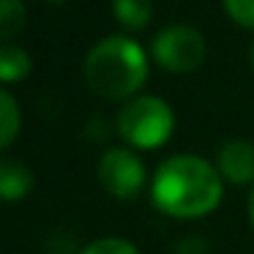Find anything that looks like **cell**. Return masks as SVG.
<instances>
[{
  "instance_id": "1",
  "label": "cell",
  "mask_w": 254,
  "mask_h": 254,
  "mask_svg": "<svg viewBox=\"0 0 254 254\" xmlns=\"http://www.w3.org/2000/svg\"><path fill=\"white\" fill-rule=\"evenodd\" d=\"M221 178L210 161L199 156H172L156 170L153 202L178 219H197L219 205Z\"/></svg>"
},
{
  "instance_id": "2",
  "label": "cell",
  "mask_w": 254,
  "mask_h": 254,
  "mask_svg": "<svg viewBox=\"0 0 254 254\" xmlns=\"http://www.w3.org/2000/svg\"><path fill=\"white\" fill-rule=\"evenodd\" d=\"M82 71L96 96L121 101L142 88L148 77V58L137 41L126 36H110L88 52Z\"/></svg>"
},
{
  "instance_id": "3",
  "label": "cell",
  "mask_w": 254,
  "mask_h": 254,
  "mask_svg": "<svg viewBox=\"0 0 254 254\" xmlns=\"http://www.w3.org/2000/svg\"><path fill=\"white\" fill-rule=\"evenodd\" d=\"M172 128H175V115H172L170 104L156 96L131 99L118 112V131L134 148H159L170 139Z\"/></svg>"
},
{
  "instance_id": "4",
  "label": "cell",
  "mask_w": 254,
  "mask_h": 254,
  "mask_svg": "<svg viewBox=\"0 0 254 254\" xmlns=\"http://www.w3.org/2000/svg\"><path fill=\"white\" fill-rule=\"evenodd\" d=\"M153 58L175 74H189L205 61V39L191 25H167L153 39Z\"/></svg>"
},
{
  "instance_id": "5",
  "label": "cell",
  "mask_w": 254,
  "mask_h": 254,
  "mask_svg": "<svg viewBox=\"0 0 254 254\" xmlns=\"http://www.w3.org/2000/svg\"><path fill=\"white\" fill-rule=\"evenodd\" d=\"M99 181L112 197L128 199L142 191L145 186V167L131 150L126 148H110L101 156L99 164Z\"/></svg>"
},
{
  "instance_id": "6",
  "label": "cell",
  "mask_w": 254,
  "mask_h": 254,
  "mask_svg": "<svg viewBox=\"0 0 254 254\" xmlns=\"http://www.w3.org/2000/svg\"><path fill=\"white\" fill-rule=\"evenodd\" d=\"M219 172L235 186L254 181V145L246 139H227L219 148Z\"/></svg>"
},
{
  "instance_id": "7",
  "label": "cell",
  "mask_w": 254,
  "mask_h": 254,
  "mask_svg": "<svg viewBox=\"0 0 254 254\" xmlns=\"http://www.w3.org/2000/svg\"><path fill=\"white\" fill-rule=\"evenodd\" d=\"M30 186H33V175L22 161L17 159L0 161V194H3V199L11 202V199L25 197L30 191Z\"/></svg>"
},
{
  "instance_id": "8",
  "label": "cell",
  "mask_w": 254,
  "mask_h": 254,
  "mask_svg": "<svg viewBox=\"0 0 254 254\" xmlns=\"http://www.w3.org/2000/svg\"><path fill=\"white\" fill-rule=\"evenodd\" d=\"M112 11L123 28L142 30L153 17V0H112Z\"/></svg>"
},
{
  "instance_id": "9",
  "label": "cell",
  "mask_w": 254,
  "mask_h": 254,
  "mask_svg": "<svg viewBox=\"0 0 254 254\" xmlns=\"http://www.w3.org/2000/svg\"><path fill=\"white\" fill-rule=\"evenodd\" d=\"M30 74V58L25 50H19V47H3L0 50V79L6 85L11 82H19V79H25Z\"/></svg>"
},
{
  "instance_id": "10",
  "label": "cell",
  "mask_w": 254,
  "mask_h": 254,
  "mask_svg": "<svg viewBox=\"0 0 254 254\" xmlns=\"http://www.w3.org/2000/svg\"><path fill=\"white\" fill-rule=\"evenodd\" d=\"M0 123H3L0 126V148H8L19 131V110H17V101H14V96L8 90L0 93Z\"/></svg>"
},
{
  "instance_id": "11",
  "label": "cell",
  "mask_w": 254,
  "mask_h": 254,
  "mask_svg": "<svg viewBox=\"0 0 254 254\" xmlns=\"http://www.w3.org/2000/svg\"><path fill=\"white\" fill-rule=\"evenodd\" d=\"M25 25V6L22 0H0V36L8 41L17 36Z\"/></svg>"
},
{
  "instance_id": "12",
  "label": "cell",
  "mask_w": 254,
  "mask_h": 254,
  "mask_svg": "<svg viewBox=\"0 0 254 254\" xmlns=\"http://www.w3.org/2000/svg\"><path fill=\"white\" fill-rule=\"evenodd\" d=\"M82 254H137V249L123 238H101V241H93L88 249H82Z\"/></svg>"
},
{
  "instance_id": "13",
  "label": "cell",
  "mask_w": 254,
  "mask_h": 254,
  "mask_svg": "<svg viewBox=\"0 0 254 254\" xmlns=\"http://www.w3.org/2000/svg\"><path fill=\"white\" fill-rule=\"evenodd\" d=\"M224 8L238 25L254 28V0H224Z\"/></svg>"
},
{
  "instance_id": "14",
  "label": "cell",
  "mask_w": 254,
  "mask_h": 254,
  "mask_svg": "<svg viewBox=\"0 0 254 254\" xmlns=\"http://www.w3.org/2000/svg\"><path fill=\"white\" fill-rule=\"evenodd\" d=\"M249 219H252V227H254V189L249 194Z\"/></svg>"
},
{
  "instance_id": "15",
  "label": "cell",
  "mask_w": 254,
  "mask_h": 254,
  "mask_svg": "<svg viewBox=\"0 0 254 254\" xmlns=\"http://www.w3.org/2000/svg\"><path fill=\"white\" fill-rule=\"evenodd\" d=\"M252 63H254V47H252Z\"/></svg>"
},
{
  "instance_id": "16",
  "label": "cell",
  "mask_w": 254,
  "mask_h": 254,
  "mask_svg": "<svg viewBox=\"0 0 254 254\" xmlns=\"http://www.w3.org/2000/svg\"><path fill=\"white\" fill-rule=\"evenodd\" d=\"M50 3H63V0H50Z\"/></svg>"
}]
</instances>
